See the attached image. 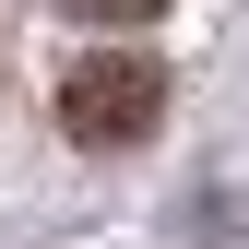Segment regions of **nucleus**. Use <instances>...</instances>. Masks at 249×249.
I'll return each instance as SVG.
<instances>
[{
    "mask_svg": "<svg viewBox=\"0 0 249 249\" xmlns=\"http://www.w3.org/2000/svg\"><path fill=\"white\" fill-rule=\"evenodd\" d=\"M154 119H166V59L154 48H83L71 71H59V131H71L83 154L154 142Z\"/></svg>",
    "mask_w": 249,
    "mask_h": 249,
    "instance_id": "obj_1",
    "label": "nucleus"
},
{
    "mask_svg": "<svg viewBox=\"0 0 249 249\" xmlns=\"http://www.w3.org/2000/svg\"><path fill=\"white\" fill-rule=\"evenodd\" d=\"M59 12H71V24H154L166 0H59Z\"/></svg>",
    "mask_w": 249,
    "mask_h": 249,
    "instance_id": "obj_2",
    "label": "nucleus"
}]
</instances>
